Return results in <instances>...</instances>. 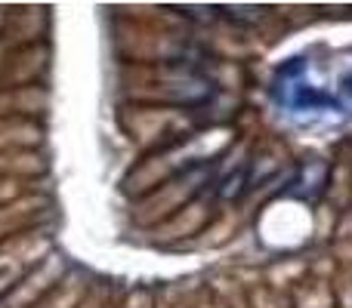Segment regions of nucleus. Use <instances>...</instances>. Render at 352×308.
<instances>
[]
</instances>
